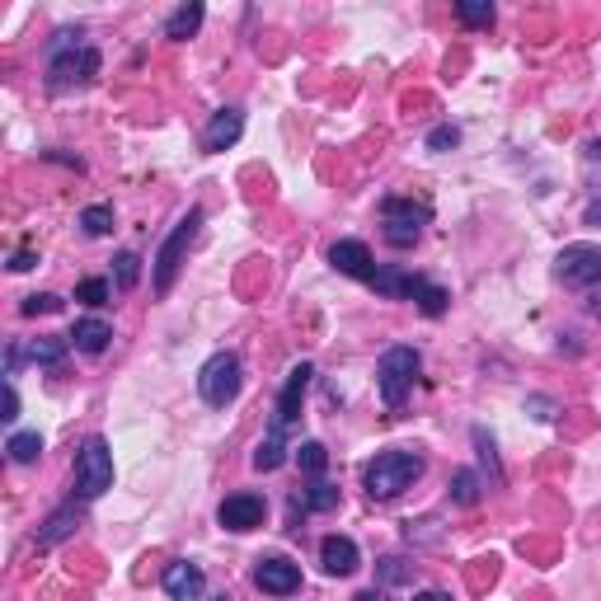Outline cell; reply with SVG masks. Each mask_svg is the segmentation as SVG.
I'll return each mask as SVG.
<instances>
[{
  "mask_svg": "<svg viewBox=\"0 0 601 601\" xmlns=\"http://www.w3.org/2000/svg\"><path fill=\"white\" fill-rule=\"evenodd\" d=\"M99 76V52L90 43H80V33L62 29L52 38V62H47V90H80Z\"/></svg>",
  "mask_w": 601,
  "mask_h": 601,
  "instance_id": "cell-1",
  "label": "cell"
},
{
  "mask_svg": "<svg viewBox=\"0 0 601 601\" xmlns=\"http://www.w3.org/2000/svg\"><path fill=\"white\" fill-rule=\"evenodd\" d=\"M418 475H423V456H418V451H381V456L367 465V494L376 498V503H390V498H400Z\"/></svg>",
  "mask_w": 601,
  "mask_h": 601,
  "instance_id": "cell-2",
  "label": "cell"
},
{
  "mask_svg": "<svg viewBox=\"0 0 601 601\" xmlns=\"http://www.w3.org/2000/svg\"><path fill=\"white\" fill-rule=\"evenodd\" d=\"M240 386H245V371H240V357L235 353H212L207 362H202V371H198V395L212 409H226V404L240 395Z\"/></svg>",
  "mask_w": 601,
  "mask_h": 601,
  "instance_id": "cell-3",
  "label": "cell"
},
{
  "mask_svg": "<svg viewBox=\"0 0 601 601\" xmlns=\"http://www.w3.org/2000/svg\"><path fill=\"white\" fill-rule=\"evenodd\" d=\"M198 231H202V207H188V216L174 226V235L160 245V254H155V292L160 296L174 287L179 268H184V254H188V245L198 240Z\"/></svg>",
  "mask_w": 601,
  "mask_h": 601,
  "instance_id": "cell-4",
  "label": "cell"
},
{
  "mask_svg": "<svg viewBox=\"0 0 601 601\" xmlns=\"http://www.w3.org/2000/svg\"><path fill=\"white\" fill-rule=\"evenodd\" d=\"M414 376H418V353H414V348H386V353H381L376 386H381V400H386V409H400V404L409 400Z\"/></svg>",
  "mask_w": 601,
  "mask_h": 601,
  "instance_id": "cell-5",
  "label": "cell"
},
{
  "mask_svg": "<svg viewBox=\"0 0 601 601\" xmlns=\"http://www.w3.org/2000/svg\"><path fill=\"white\" fill-rule=\"evenodd\" d=\"M104 489H113V456H108L104 437H85V447L76 456V494L80 503L99 498Z\"/></svg>",
  "mask_w": 601,
  "mask_h": 601,
  "instance_id": "cell-6",
  "label": "cell"
},
{
  "mask_svg": "<svg viewBox=\"0 0 601 601\" xmlns=\"http://www.w3.org/2000/svg\"><path fill=\"white\" fill-rule=\"evenodd\" d=\"M381 216H386V240L395 249H409L423 235V226L432 221V207L428 202H414V198H386L381 202Z\"/></svg>",
  "mask_w": 601,
  "mask_h": 601,
  "instance_id": "cell-7",
  "label": "cell"
},
{
  "mask_svg": "<svg viewBox=\"0 0 601 601\" xmlns=\"http://www.w3.org/2000/svg\"><path fill=\"white\" fill-rule=\"evenodd\" d=\"M555 278L564 287H597L601 282V245H564L555 259Z\"/></svg>",
  "mask_w": 601,
  "mask_h": 601,
  "instance_id": "cell-8",
  "label": "cell"
},
{
  "mask_svg": "<svg viewBox=\"0 0 601 601\" xmlns=\"http://www.w3.org/2000/svg\"><path fill=\"white\" fill-rule=\"evenodd\" d=\"M310 376H315V367L310 362H301V367L287 371V386H282L278 395V409H273V437H287L292 432V423L301 418V400H306V390H310Z\"/></svg>",
  "mask_w": 601,
  "mask_h": 601,
  "instance_id": "cell-9",
  "label": "cell"
},
{
  "mask_svg": "<svg viewBox=\"0 0 601 601\" xmlns=\"http://www.w3.org/2000/svg\"><path fill=\"white\" fill-rule=\"evenodd\" d=\"M263 512H268V503L259 494H231L216 508V522L226 531H254V526H263Z\"/></svg>",
  "mask_w": 601,
  "mask_h": 601,
  "instance_id": "cell-10",
  "label": "cell"
},
{
  "mask_svg": "<svg viewBox=\"0 0 601 601\" xmlns=\"http://www.w3.org/2000/svg\"><path fill=\"white\" fill-rule=\"evenodd\" d=\"M254 587L259 592H273V597H292L296 587H301V569H296L292 559H259V569H254Z\"/></svg>",
  "mask_w": 601,
  "mask_h": 601,
  "instance_id": "cell-11",
  "label": "cell"
},
{
  "mask_svg": "<svg viewBox=\"0 0 601 601\" xmlns=\"http://www.w3.org/2000/svg\"><path fill=\"white\" fill-rule=\"evenodd\" d=\"M160 587H165V597H170V601H198L202 592H207V578H202L198 564L174 559L170 569H165V578H160Z\"/></svg>",
  "mask_w": 601,
  "mask_h": 601,
  "instance_id": "cell-12",
  "label": "cell"
},
{
  "mask_svg": "<svg viewBox=\"0 0 601 601\" xmlns=\"http://www.w3.org/2000/svg\"><path fill=\"white\" fill-rule=\"evenodd\" d=\"M320 564L329 578H348V573H357V564H362V550H357V540H348V536H324Z\"/></svg>",
  "mask_w": 601,
  "mask_h": 601,
  "instance_id": "cell-13",
  "label": "cell"
},
{
  "mask_svg": "<svg viewBox=\"0 0 601 601\" xmlns=\"http://www.w3.org/2000/svg\"><path fill=\"white\" fill-rule=\"evenodd\" d=\"M329 263H334L339 273H348V278H357V282H371V273H376L371 249L362 245V240H339V245L329 249Z\"/></svg>",
  "mask_w": 601,
  "mask_h": 601,
  "instance_id": "cell-14",
  "label": "cell"
},
{
  "mask_svg": "<svg viewBox=\"0 0 601 601\" xmlns=\"http://www.w3.org/2000/svg\"><path fill=\"white\" fill-rule=\"evenodd\" d=\"M240 132H245L240 108H221L212 123H207V132H202V146H207V151H231L235 141H240Z\"/></svg>",
  "mask_w": 601,
  "mask_h": 601,
  "instance_id": "cell-15",
  "label": "cell"
},
{
  "mask_svg": "<svg viewBox=\"0 0 601 601\" xmlns=\"http://www.w3.org/2000/svg\"><path fill=\"white\" fill-rule=\"evenodd\" d=\"M80 526V508L76 503H66V508H57L52 517L43 522V531H38V550H52V545H62V540L76 536Z\"/></svg>",
  "mask_w": 601,
  "mask_h": 601,
  "instance_id": "cell-16",
  "label": "cell"
},
{
  "mask_svg": "<svg viewBox=\"0 0 601 601\" xmlns=\"http://www.w3.org/2000/svg\"><path fill=\"white\" fill-rule=\"evenodd\" d=\"M108 339H113V329H108V320H99V315H85V320H76V329H71V343L90 357L104 353Z\"/></svg>",
  "mask_w": 601,
  "mask_h": 601,
  "instance_id": "cell-17",
  "label": "cell"
},
{
  "mask_svg": "<svg viewBox=\"0 0 601 601\" xmlns=\"http://www.w3.org/2000/svg\"><path fill=\"white\" fill-rule=\"evenodd\" d=\"M334 503H339V489H334V484H324V479H315L310 489H301V494L292 498L296 512H329Z\"/></svg>",
  "mask_w": 601,
  "mask_h": 601,
  "instance_id": "cell-18",
  "label": "cell"
},
{
  "mask_svg": "<svg viewBox=\"0 0 601 601\" xmlns=\"http://www.w3.org/2000/svg\"><path fill=\"white\" fill-rule=\"evenodd\" d=\"M409 301H418V310H423V315H442V310H447V301L451 296L442 292V287H437V282H423V278H409Z\"/></svg>",
  "mask_w": 601,
  "mask_h": 601,
  "instance_id": "cell-19",
  "label": "cell"
},
{
  "mask_svg": "<svg viewBox=\"0 0 601 601\" xmlns=\"http://www.w3.org/2000/svg\"><path fill=\"white\" fill-rule=\"evenodd\" d=\"M202 15H207V10H202L198 0H193V5H179V10L165 19V38H193V33L202 29Z\"/></svg>",
  "mask_w": 601,
  "mask_h": 601,
  "instance_id": "cell-20",
  "label": "cell"
},
{
  "mask_svg": "<svg viewBox=\"0 0 601 601\" xmlns=\"http://www.w3.org/2000/svg\"><path fill=\"white\" fill-rule=\"evenodd\" d=\"M287 461V437H263L259 442V451H254V470H278V465Z\"/></svg>",
  "mask_w": 601,
  "mask_h": 601,
  "instance_id": "cell-21",
  "label": "cell"
},
{
  "mask_svg": "<svg viewBox=\"0 0 601 601\" xmlns=\"http://www.w3.org/2000/svg\"><path fill=\"white\" fill-rule=\"evenodd\" d=\"M5 451H10V461H15V465H29V461H38L43 437H38V432H15V437L5 442Z\"/></svg>",
  "mask_w": 601,
  "mask_h": 601,
  "instance_id": "cell-22",
  "label": "cell"
},
{
  "mask_svg": "<svg viewBox=\"0 0 601 601\" xmlns=\"http://www.w3.org/2000/svg\"><path fill=\"white\" fill-rule=\"evenodd\" d=\"M451 503H461V508H475L479 503V475L475 470H456V475H451Z\"/></svg>",
  "mask_w": 601,
  "mask_h": 601,
  "instance_id": "cell-23",
  "label": "cell"
},
{
  "mask_svg": "<svg viewBox=\"0 0 601 601\" xmlns=\"http://www.w3.org/2000/svg\"><path fill=\"white\" fill-rule=\"evenodd\" d=\"M296 465H301L306 475L320 479L324 465H329V451H324V442H301V447H296Z\"/></svg>",
  "mask_w": 601,
  "mask_h": 601,
  "instance_id": "cell-24",
  "label": "cell"
},
{
  "mask_svg": "<svg viewBox=\"0 0 601 601\" xmlns=\"http://www.w3.org/2000/svg\"><path fill=\"white\" fill-rule=\"evenodd\" d=\"M456 15H461V24H470V29H489V24H494V5H489V0H461Z\"/></svg>",
  "mask_w": 601,
  "mask_h": 601,
  "instance_id": "cell-25",
  "label": "cell"
},
{
  "mask_svg": "<svg viewBox=\"0 0 601 601\" xmlns=\"http://www.w3.org/2000/svg\"><path fill=\"white\" fill-rule=\"evenodd\" d=\"M66 357V339H33L29 343V362H38V367H57Z\"/></svg>",
  "mask_w": 601,
  "mask_h": 601,
  "instance_id": "cell-26",
  "label": "cell"
},
{
  "mask_svg": "<svg viewBox=\"0 0 601 601\" xmlns=\"http://www.w3.org/2000/svg\"><path fill=\"white\" fill-rule=\"evenodd\" d=\"M113 278H118V287H123V292H132V287H137V282H141V259H137V254H132V249L113 259Z\"/></svg>",
  "mask_w": 601,
  "mask_h": 601,
  "instance_id": "cell-27",
  "label": "cell"
},
{
  "mask_svg": "<svg viewBox=\"0 0 601 601\" xmlns=\"http://www.w3.org/2000/svg\"><path fill=\"white\" fill-rule=\"evenodd\" d=\"M108 296H113V282L104 278H85L76 287V301H85V306H108Z\"/></svg>",
  "mask_w": 601,
  "mask_h": 601,
  "instance_id": "cell-28",
  "label": "cell"
},
{
  "mask_svg": "<svg viewBox=\"0 0 601 601\" xmlns=\"http://www.w3.org/2000/svg\"><path fill=\"white\" fill-rule=\"evenodd\" d=\"M80 226H85V235H108L113 231V207H85Z\"/></svg>",
  "mask_w": 601,
  "mask_h": 601,
  "instance_id": "cell-29",
  "label": "cell"
},
{
  "mask_svg": "<svg viewBox=\"0 0 601 601\" xmlns=\"http://www.w3.org/2000/svg\"><path fill=\"white\" fill-rule=\"evenodd\" d=\"M19 310H24V315H52V310H62V296H52V292H47V296H29Z\"/></svg>",
  "mask_w": 601,
  "mask_h": 601,
  "instance_id": "cell-30",
  "label": "cell"
},
{
  "mask_svg": "<svg viewBox=\"0 0 601 601\" xmlns=\"http://www.w3.org/2000/svg\"><path fill=\"white\" fill-rule=\"evenodd\" d=\"M456 141H461L456 127H432V132H428V151H451Z\"/></svg>",
  "mask_w": 601,
  "mask_h": 601,
  "instance_id": "cell-31",
  "label": "cell"
},
{
  "mask_svg": "<svg viewBox=\"0 0 601 601\" xmlns=\"http://www.w3.org/2000/svg\"><path fill=\"white\" fill-rule=\"evenodd\" d=\"M381 564H386V569H381V578H386V583H404V578H409L404 559H381Z\"/></svg>",
  "mask_w": 601,
  "mask_h": 601,
  "instance_id": "cell-32",
  "label": "cell"
},
{
  "mask_svg": "<svg viewBox=\"0 0 601 601\" xmlns=\"http://www.w3.org/2000/svg\"><path fill=\"white\" fill-rule=\"evenodd\" d=\"M0 418H5V423H15V418H19V395H15V381H5V414H0Z\"/></svg>",
  "mask_w": 601,
  "mask_h": 601,
  "instance_id": "cell-33",
  "label": "cell"
},
{
  "mask_svg": "<svg viewBox=\"0 0 601 601\" xmlns=\"http://www.w3.org/2000/svg\"><path fill=\"white\" fill-rule=\"evenodd\" d=\"M10 268H15V273H24V268H33V254H29V249H19V254H15V263H10Z\"/></svg>",
  "mask_w": 601,
  "mask_h": 601,
  "instance_id": "cell-34",
  "label": "cell"
},
{
  "mask_svg": "<svg viewBox=\"0 0 601 601\" xmlns=\"http://www.w3.org/2000/svg\"><path fill=\"white\" fill-rule=\"evenodd\" d=\"M357 601H390L381 587H367V592H357Z\"/></svg>",
  "mask_w": 601,
  "mask_h": 601,
  "instance_id": "cell-35",
  "label": "cell"
},
{
  "mask_svg": "<svg viewBox=\"0 0 601 601\" xmlns=\"http://www.w3.org/2000/svg\"><path fill=\"white\" fill-rule=\"evenodd\" d=\"M414 601H451V597H447V592H437V587H428V592H418Z\"/></svg>",
  "mask_w": 601,
  "mask_h": 601,
  "instance_id": "cell-36",
  "label": "cell"
},
{
  "mask_svg": "<svg viewBox=\"0 0 601 601\" xmlns=\"http://www.w3.org/2000/svg\"><path fill=\"white\" fill-rule=\"evenodd\" d=\"M587 160H601V141H587Z\"/></svg>",
  "mask_w": 601,
  "mask_h": 601,
  "instance_id": "cell-37",
  "label": "cell"
},
{
  "mask_svg": "<svg viewBox=\"0 0 601 601\" xmlns=\"http://www.w3.org/2000/svg\"><path fill=\"white\" fill-rule=\"evenodd\" d=\"M592 315H597V320H601V296H592Z\"/></svg>",
  "mask_w": 601,
  "mask_h": 601,
  "instance_id": "cell-38",
  "label": "cell"
},
{
  "mask_svg": "<svg viewBox=\"0 0 601 601\" xmlns=\"http://www.w3.org/2000/svg\"><path fill=\"white\" fill-rule=\"evenodd\" d=\"M212 601H235V597H231V592H216V597H212Z\"/></svg>",
  "mask_w": 601,
  "mask_h": 601,
  "instance_id": "cell-39",
  "label": "cell"
}]
</instances>
